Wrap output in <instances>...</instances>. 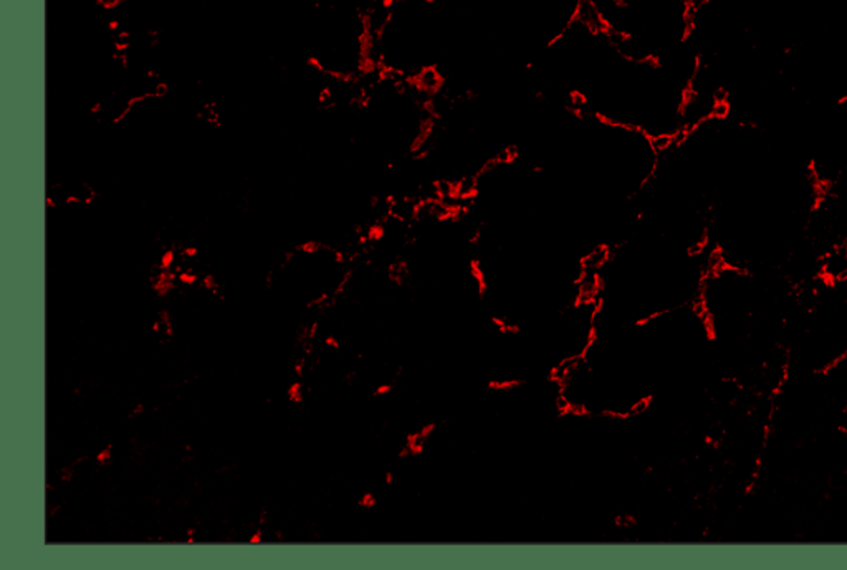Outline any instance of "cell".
<instances>
[{
  "label": "cell",
  "instance_id": "obj_1",
  "mask_svg": "<svg viewBox=\"0 0 847 570\" xmlns=\"http://www.w3.org/2000/svg\"><path fill=\"white\" fill-rule=\"evenodd\" d=\"M97 2L103 7V9L116 10V9H119V7L125 5L127 0H97Z\"/></svg>",
  "mask_w": 847,
  "mask_h": 570
},
{
  "label": "cell",
  "instance_id": "obj_2",
  "mask_svg": "<svg viewBox=\"0 0 847 570\" xmlns=\"http://www.w3.org/2000/svg\"><path fill=\"white\" fill-rule=\"evenodd\" d=\"M111 448H113V446L110 445V446H108V448L103 450V452H99L97 456H95V460H97L98 465L105 466V465L110 463V460H111Z\"/></svg>",
  "mask_w": 847,
  "mask_h": 570
},
{
  "label": "cell",
  "instance_id": "obj_3",
  "mask_svg": "<svg viewBox=\"0 0 847 570\" xmlns=\"http://www.w3.org/2000/svg\"><path fill=\"white\" fill-rule=\"evenodd\" d=\"M250 542L251 544H258V542H262V529H257V531H255L254 536L250 537Z\"/></svg>",
  "mask_w": 847,
  "mask_h": 570
},
{
  "label": "cell",
  "instance_id": "obj_4",
  "mask_svg": "<svg viewBox=\"0 0 847 570\" xmlns=\"http://www.w3.org/2000/svg\"><path fill=\"white\" fill-rule=\"evenodd\" d=\"M143 412H145V405H141V404H139V405H138V406H136V409L133 410V412H131V415H130V417H134V415H139V413H143Z\"/></svg>",
  "mask_w": 847,
  "mask_h": 570
}]
</instances>
